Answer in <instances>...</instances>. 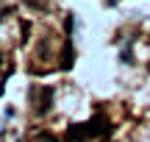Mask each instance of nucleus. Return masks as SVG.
Returning a JSON list of instances; mask_svg holds the SVG:
<instances>
[{"mask_svg": "<svg viewBox=\"0 0 150 142\" xmlns=\"http://www.w3.org/2000/svg\"><path fill=\"white\" fill-rule=\"evenodd\" d=\"M108 131H111L108 120H106L103 114H97V117H92L89 123H75V126H70L67 137H70L72 142H86V139H95V137L108 134Z\"/></svg>", "mask_w": 150, "mask_h": 142, "instance_id": "1", "label": "nucleus"}, {"mask_svg": "<svg viewBox=\"0 0 150 142\" xmlns=\"http://www.w3.org/2000/svg\"><path fill=\"white\" fill-rule=\"evenodd\" d=\"M31 95L36 98V114H45V111L53 106V89H50V87H42V89L33 87Z\"/></svg>", "mask_w": 150, "mask_h": 142, "instance_id": "2", "label": "nucleus"}, {"mask_svg": "<svg viewBox=\"0 0 150 142\" xmlns=\"http://www.w3.org/2000/svg\"><path fill=\"white\" fill-rule=\"evenodd\" d=\"M72 61H75V50H72L70 42H64V50H61V70H70Z\"/></svg>", "mask_w": 150, "mask_h": 142, "instance_id": "3", "label": "nucleus"}, {"mask_svg": "<svg viewBox=\"0 0 150 142\" xmlns=\"http://www.w3.org/2000/svg\"><path fill=\"white\" fill-rule=\"evenodd\" d=\"M36 142H59L53 137V134H47V131H39V137H36Z\"/></svg>", "mask_w": 150, "mask_h": 142, "instance_id": "4", "label": "nucleus"}, {"mask_svg": "<svg viewBox=\"0 0 150 142\" xmlns=\"http://www.w3.org/2000/svg\"><path fill=\"white\" fill-rule=\"evenodd\" d=\"M64 28H67V31H72V28H75V20H72V14H67V20H64Z\"/></svg>", "mask_w": 150, "mask_h": 142, "instance_id": "5", "label": "nucleus"}]
</instances>
